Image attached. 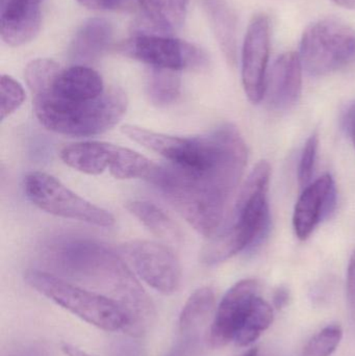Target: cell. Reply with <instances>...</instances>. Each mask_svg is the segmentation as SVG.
<instances>
[{
  "label": "cell",
  "instance_id": "cell-1",
  "mask_svg": "<svg viewBox=\"0 0 355 356\" xmlns=\"http://www.w3.org/2000/svg\"><path fill=\"white\" fill-rule=\"evenodd\" d=\"M60 271L106 292L131 319L129 334L141 336L154 317V305L123 259L101 243L71 240L54 244L47 252Z\"/></svg>",
  "mask_w": 355,
  "mask_h": 356
},
{
  "label": "cell",
  "instance_id": "cell-2",
  "mask_svg": "<svg viewBox=\"0 0 355 356\" xmlns=\"http://www.w3.org/2000/svg\"><path fill=\"white\" fill-rule=\"evenodd\" d=\"M271 169L261 161L238 194L229 227L221 229L201 252V261L216 266L262 242L270 225L267 192Z\"/></svg>",
  "mask_w": 355,
  "mask_h": 356
},
{
  "label": "cell",
  "instance_id": "cell-3",
  "mask_svg": "<svg viewBox=\"0 0 355 356\" xmlns=\"http://www.w3.org/2000/svg\"><path fill=\"white\" fill-rule=\"evenodd\" d=\"M33 102L35 117L44 127L72 137H91L108 131L124 116L129 104L119 88L106 90L90 102H67L42 95L33 97Z\"/></svg>",
  "mask_w": 355,
  "mask_h": 356
},
{
  "label": "cell",
  "instance_id": "cell-4",
  "mask_svg": "<svg viewBox=\"0 0 355 356\" xmlns=\"http://www.w3.org/2000/svg\"><path fill=\"white\" fill-rule=\"evenodd\" d=\"M24 280L38 293L99 330L110 332L119 330L131 332V317L110 297L40 270L25 272Z\"/></svg>",
  "mask_w": 355,
  "mask_h": 356
},
{
  "label": "cell",
  "instance_id": "cell-5",
  "mask_svg": "<svg viewBox=\"0 0 355 356\" xmlns=\"http://www.w3.org/2000/svg\"><path fill=\"white\" fill-rule=\"evenodd\" d=\"M24 192L33 204L51 215L99 227H112L115 224L112 213L81 198L47 173H28L24 178Z\"/></svg>",
  "mask_w": 355,
  "mask_h": 356
},
{
  "label": "cell",
  "instance_id": "cell-6",
  "mask_svg": "<svg viewBox=\"0 0 355 356\" xmlns=\"http://www.w3.org/2000/svg\"><path fill=\"white\" fill-rule=\"evenodd\" d=\"M355 35L343 23L324 19L304 31L300 43L302 68L312 75L333 72L354 58Z\"/></svg>",
  "mask_w": 355,
  "mask_h": 356
},
{
  "label": "cell",
  "instance_id": "cell-7",
  "mask_svg": "<svg viewBox=\"0 0 355 356\" xmlns=\"http://www.w3.org/2000/svg\"><path fill=\"white\" fill-rule=\"evenodd\" d=\"M118 51L152 68L201 70L208 64L204 50L164 33H137L119 44Z\"/></svg>",
  "mask_w": 355,
  "mask_h": 356
},
{
  "label": "cell",
  "instance_id": "cell-8",
  "mask_svg": "<svg viewBox=\"0 0 355 356\" xmlns=\"http://www.w3.org/2000/svg\"><path fill=\"white\" fill-rule=\"evenodd\" d=\"M143 282L158 292L171 295L181 282L179 259L169 247L151 241L135 240L120 247Z\"/></svg>",
  "mask_w": 355,
  "mask_h": 356
},
{
  "label": "cell",
  "instance_id": "cell-9",
  "mask_svg": "<svg viewBox=\"0 0 355 356\" xmlns=\"http://www.w3.org/2000/svg\"><path fill=\"white\" fill-rule=\"evenodd\" d=\"M269 54L270 21L266 15H258L248 26L242 49V81L252 104L264 99Z\"/></svg>",
  "mask_w": 355,
  "mask_h": 356
},
{
  "label": "cell",
  "instance_id": "cell-10",
  "mask_svg": "<svg viewBox=\"0 0 355 356\" xmlns=\"http://www.w3.org/2000/svg\"><path fill=\"white\" fill-rule=\"evenodd\" d=\"M258 289L256 280H244L227 291L210 325L208 341L213 347L221 348L235 341L252 302L258 296Z\"/></svg>",
  "mask_w": 355,
  "mask_h": 356
},
{
  "label": "cell",
  "instance_id": "cell-11",
  "mask_svg": "<svg viewBox=\"0 0 355 356\" xmlns=\"http://www.w3.org/2000/svg\"><path fill=\"white\" fill-rule=\"evenodd\" d=\"M335 180L325 175L304 188L294 209L293 226L299 240L310 238L315 228L335 209Z\"/></svg>",
  "mask_w": 355,
  "mask_h": 356
},
{
  "label": "cell",
  "instance_id": "cell-12",
  "mask_svg": "<svg viewBox=\"0 0 355 356\" xmlns=\"http://www.w3.org/2000/svg\"><path fill=\"white\" fill-rule=\"evenodd\" d=\"M302 69L299 54L295 52H286L277 58L265 91L271 108L287 110L298 102L302 95Z\"/></svg>",
  "mask_w": 355,
  "mask_h": 356
},
{
  "label": "cell",
  "instance_id": "cell-13",
  "mask_svg": "<svg viewBox=\"0 0 355 356\" xmlns=\"http://www.w3.org/2000/svg\"><path fill=\"white\" fill-rule=\"evenodd\" d=\"M104 92V81L97 71L85 65H74L62 69L51 89L42 95H50L67 102H83L96 99Z\"/></svg>",
  "mask_w": 355,
  "mask_h": 356
},
{
  "label": "cell",
  "instance_id": "cell-14",
  "mask_svg": "<svg viewBox=\"0 0 355 356\" xmlns=\"http://www.w3.org/2000/svg\"><path fill=\"white\" fill-rule=\"evenodd\" d=\"M112 39L113 27L108 20L89 19L75 33L69 48V56L77 65L93 62L108 49Z\"/></svg>",
  "mask_w": 355,
  "mask_h": 356
},
{
  "label": "cell",
  "instance_id": "cell-15",
  "mask_svg": "<svg viewBox=\"0 0 355 356\" xmlns=\"http://www.w3.org/2000/svg\"><path fill=\"white\" fill-rule=\"evenodd\" d=\"M115 145L104 142H79L65 146L60 156L67 166L85 175H98L110 168Z\"/></svg>",
  "mask_w": 355,
  "mask_h": 356
},
{
  "label": "cell",
  "instance_id": "cell-16",
  "mask_svg": "<svg viewBox=\"0 0 355 356\" xmlns=\"http://www.w3.org/2000/svg\"><path fill=\"white\" fill-rule=\"evenodd\" d=\"M148 24L166 35L183 26L189 0H135Z\"/></svg>",
  "mask_w": 355,
  "mask_h": 356
},
{
  "label": "cell",
  "instance_id": "cell-17",
  "mask_svg": "<svg viewBox=\"0 0 355 356\" xmlns=\"http://www.w3.org/2000/svg\"><path fill=\"white\" fill-rule=\"evenodd\" d=\"M125 207L152 234L162 240L173 244H179L183 241V232L179 226L156 203L135 200L127 202Z\"/></svg>",
  "mask_w": 355,
  "mask_h": 356
},
{
  "label": "cell",
  "instance_id": "cell-18",
  "mask_svg": "<svg viewBox=\"0 0 355 356\" xmlns=\"http://www.w3.org/2000/svg\"><path fill=\"white\" fill-rule=\"evenodd\" d=\"M206 10L227 62L237 60V18L223 0H206Z\"/></svg>",
  "mask_w": 355,
  "mask_h": 356
},
{
  "label": "cell",
  "instance_id": "cell-19",
  "mask_svg": "<svg viewBox=\"0 0 355 356\" xmlns=\"http://www.w3.org/2000/svg\"><path fill=\"white\" fill-rule=\"evenodd\" d=\"M1 38L13 47L24 45L33 41L42 24L41 10H1Z\"/></svg>",
  "mask_w": 355,
  "mask_h": 356
},
{
  "label": "cell",
  "instance_id": "cell-20",
  "mask_svg": "<svg viewBox=\"0 0 355 356\" xmlns=\"http://www.w3.org/2000/svg\"><path fill=\"white\" fill-rule=\"evenodd\" d=\"M158 164L150 161L146 156L129 149L115 145L110 172L118 179H141L149 181L156 172Z\"/></svg>",
  "mask_w": 355,
  "mask_h": 356
},
{
  "label": "cell",
  "instance_id": "cell-21",
  "mask_svg": "<svg viewBox=\"0 0 355 356\" xmlns=\"http://www.w3.org/2000/svg\"><path fill=\"white\" fill-rule=\"evenodd\" d=\"M273 321V307L258 295L252 302L233 342L239 347L250 346L260 338L263 332H266L272 325Z\"/></svg>",
  "mask_w": 355,
  "mask_h": 356
},
{
  "label": "cell",
  "instance_id": "cell-22",
  "mask_svg": "<svg viewBox=\"0 0 355 356\" xmlns=\"http://www.w3.org/2000/svg\"><path fill=\"white\" fill-rule=\"evenodd\" d=\"M179 71L169 69L152 68L146 81L147 95L152 104L166 106L176 102L181 95V76Z\"/></svg>",
  "mask_w": 355,
  "mask_h": 356
},
{
  "label": "cell",
  "instance_id": "cell-23",
  "mask_svg": "<svg viewBox=\"0 0 355 356\" xmlns=\"http://www.w3.org/2000/svg\"><path fill=\"white\" fill-rule=\"evenodd\" d=\"M215 292L210 286L197 289L181 309L179 327L181 334H188L195 330L215 307Z\"/></svg>",
  "mask_w": 355,
  "mask_h": 356
},
{
  "label": "cell",
  "instance_id": "cell-24",
  "mask_svg": "<svg viewBox=\"0 0 355 356\" xmlns=\"http://www.w3.org/2000/svg\"><path fill=\"white\" fill-rule=\"evenodd\" d=\"M60 71V65L49 58L31 60L25 68L24 76L33 97L49 91Z\"/></svg>",
  "mask_w": 355,
  "mask_h": 356
},
{
  "label": "cell",
  "instance_id": "cell-25",
  "mask_svg": "<svg viewBox=\"0 0 355 356\" xmlns=\"http://www.w3.org/2000/svg\"><path fill=\"white\" fill-rule=\"evenodd\" d=\"M343 339V330L338 324H331L315 334L304 348L302 356H331Z\"/></svg>",
  "mask_w": 355,
  "mask_h": 356
},
{
  "label": "cell",
  "instance_id": "cell-26",
  "mask_svg": "<svg viewBox=\"0 0 355 356\" xmlns=\"http://www.w3.org/2000/svg\"><path fill=\"white\" fill-rule=\"evenodd\" d=\"M0 114L1 120L16 112L25 100V92L22 86L8 75H2L0 79Z\"/></svg>",
  "mask_w": 355,
  "mask_h": 356
},
{
  "label": "cell",
  "instance_id": "cell-27",
  "mask_svg": "<svg viewBox=\"0 0 355 356\" xmlns=\"http://www.w3.org/2000/svg\"><path fill=\"white\" fill-rule=\"evenodd\" d=\"M319 138L317 134H313L302 152L298 168V180L302 188H306L311 184L314 175L315 163H316L317 150H318Z\"/></svg>",
  "mask_w": 355,
  "mask_h": 356
},
{
  "label": "cell",
  "instance_id": "cell-28",
  "mask_svg": "<svg viewBox=\"0 0 355 356\" xmlns=\"http://www.w3.org/2000/svg\"><path fill=\"white\" fill-rule=\"evenodd\" d=\"M85 8L92 10H116L127 8L135 3V0H76Z\"/></svg>",
  "mask_w": 355,
  "mask_h": 356
},
{
  "label": "cell",
  "instance_id": "cell-29",
  "mask_svg": "<svg viewBox=\"0 0 355 356\" xmlns=\"http://www.w3.org/2000/svg\"><path fill=\"white\" fill-rule=\"evenodd\" d=\"M348 302L355 309V251L352 253L347 271Z\"/></svg>",
  "mask_w": 355,
  "mask_h": 356
},
{
  "label": "cell",
  "instance_id": "cell-30",
  "mask_svg": "<svg viewBox=\"0 0 355 356\" xmlns=\"http://www.w3.org/2000/svg\"><path fill=\"white\" fill-rule=\"evenodd\" d=\"M44 0H1V8H10L19 10H38Z\"/></svg>",
  "mask_w": 355,
  "mask_h": 356
},
{
  "label": "cell",
  "instance_id": "cell-31",
  "mask_svg": "<svg viewBox=\"0 0 355 356\" xmlns=\"http://www.w3.org/2000/svg\"><path fill=\"white\" fill-rule=\"evenodd\" d=\"M344 127L347 133L352 136V141L355 148V102L348 108L344 117Z\"/></svg>",
  "mask_w": 355,
  "mask_h": 356
},
{
  "label": "cell",
  "instance_id": "cell-32",
  "mask_svg": "<svg viewBox=\"0 0 355 356\" xmlns=\"http://www.w3.org/2000/svg\"><path fill=\"white\" fill-rule=\"evenodd\" d=\"M288 300H289V292H288L287 289H277L274 294V299H273L275 307L279 309H283V307H285L286 305H287Z\"/></svg>",
  "mask_w": 355,
  "mask_h": 356
},
{
  "label": "cell",
  "instance_id": "cell-33",
  "mask_svg": "<svg viewBox=\"0 0 355 356\" xmlns=\"http://www.w3.org/2000/svg\"><path fill=\"white\" fill-rule=\"evenodd\" d=\"M60 350L66 356H93L85 353V351L81 350V348L74 346V345L69 344V343H62Z\"/></svg>",
  "mask_w": 355,
  "mask_h": 356
},
{
  "label": "cell",
  "instance_id": "cell-34",
  "mask_svg": "<svg viewBox=\"0 0 355 356\" xmlns=\"http://www.w3.org/2000/svg\"><path fill=\"white\" fill-rule=\"evenodd\" d=\"M333 1L338 6L350 8V10H355V0H333Z\"/></svg>",
  "mask_w": 355,
  "mask_h": 356
},
{
  "label": "cell",
  "instance_id": "cell-35",
  "mask_svg": "<svg viewBox=\"0 0 355 356\" xmlns=\"http://www.w3.org/2000/svg\"><path fill=\"white\" fill-rule=\"evenodd\" d=\"M258 348L256 347H252V348L248 349L245 353L242 356H258Z\"/></svg>",
  "mask_w": 355,
  "mask_h": 356
},
{
  "label": "cell",
  "instance_id": "cell-36",
  "mask_svg": "<svg viewBox=\"0 0 355 356\" xmlns=\"http://www.w3.org/2000/svg\"><path fill=\"white\" fill-rule=\"evenodd\" d=\"M352 60H355V45H354V58Z\"/></svg>",
  "mask_w": 355,
  "mask_h": 356
}]
</instances>
